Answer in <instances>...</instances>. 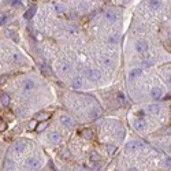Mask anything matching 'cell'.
Instances as JSON below:
<instances>
[{"label": "cell", "mask_w": 171, "mask_h": 171, "mask_svg": "<svg viewBox=\"0 0 171 171\" xmlns=\"http://www.w3.org/2000/svg\"><path fill=\"white\" fill-rule=\"evenodd\" d=\"M84 75L88 78L89 81H99L101 78V73L99 70H96V68H84Z\"/></svg>", "instance_id": "1"}, {"label": "cell", "mask_w": 171, "mask_h": 171, "mask_svg": "<svg viewBox=\"0 0 171 171\" xmlns=\"http://www.w3.org/2000/svg\"><path fill=\"white\" fill-rule=\"evenodd\" d=\"M58 119H59V122H60V125H63L65 127H67V129H73L75 126L74 119H73L68 114H60Z\"/></svg>", "instance_id": "2"}, {"label": "cell", "mask_w": 171, "mask_h": 171, "mask_svg": "<svg viewBox=\"0 0 171 171\" xmlns=\"http://www.w3.org/2000/svg\"><path fill=\"white\" fill-rule=\"evenodd\" d=\"M134 49L138 54H145L148 51V41L145 39H137L134 41Z\"/></svg>", "instance_id": "3"}, {"label": "cell", "mask_w": 171, "mask_h": 171, "mask_svg": "<svg viewBox=\"0 0 171 171\" xmlns=\"http://www.w3.org/2000/svg\"><path fill=\"white\" fill-rule=\"evenodd\" d=\"M25 166L26 167H29V168H33V170H39V168H41L42 161L40 160L39 158L32 156V158H28L25 160Z\"/></svg>", "instance_id": "4"}, {"label": "cell", "mask_w": 171, "mask_h": 171, "mask_svg": "<svg viewBox=\"0 0 171 171\" xmlns=\"http://www.w3.org/2000/svg\"><path fill=\"white\" fill-rule=\"evenodd\" d=\"M60 140H62L60 133L56 132V130H52V132H49L47 134V141L49 144H52V145H58L59 142H60Z\"/></svg>", "instance_id": "5"}, {"label": "cell", "mask_w": 171, "mask_h": 171, "mask_svg": "<svg viewBox=\"0 0 171 171\" xmlns=\"http://www.w3.org/2000/svg\"><path fill=\"white\" fill-rule=\"evenodd\" d=\"M145 127H146L145 118H136L133 120V129H136L137 132H144Z\"/></svg>", "instance_id": "6"}, {"label": "cell", "mask_w": 171, "mask_h": 171, "mask_svg": "<svg viewBox=\"0 0 171 171\" xmlns=\"http://www.w3.org/2000/svg\"><path fill=\"white\" fill-rule=\"evenodd\" d=\"M163 93H164V91L161 89L160 86H153L151 89V97H152V100H160L161 97H163Z\"/></svg>", "instance_id": "7"}, {"label": "cell", "mask_w": 171, "mask_h": 171, "mask_svg": "<svg viewBox=\"0 0 171 171\" xmlns=\"http://www.w3.org/2000/svg\"><path fill=\"white\" fill-rule=\"evenodd\" d=\"M34 86H36V84H34V81H33L32 78H25V80L22 81V91L23 92L33 91V89H34Z\"/></svg>", "instance_id": "8"}, {"label": "cell", "mask_w": 171, "mask_h": 171, "mask_svg": "<svg viewBox=\"0 0 171 171\" xmlns=\"http://www.w3.org/2000/svg\"><path fill=\"white\" fill-rule=\"evenodd\" d=\"M13 152L14 153H16V155H22L23 152H25V149H26V146H25V142H22V141H15L13 144Z\"/></svg>", "instance_id": "9"}, {"label": "cell", "mask_w": 171, "mask_h": 171, "mask_svg": "<svg viewBox=\"0 0 171 171\" xmlns=\"http://www.w3.org/2000/svg\"><path fill=\"white\" fill-rule=\"evenodd\" d=\"M104 19L108 21V22H115V21L118 19V14H116L115 10L110 8V10H107L106 13H104Z\"/></svg>", "instance_id": "10"}, {"label": "cell", "mask_w": 171, "mask_h": 171, "mask_svg": "<svg viewBox=\"0 0 171 171\" xmlns=\"http://www.w3.org/2000/svg\"><path fill=\"white\" fill-rule=\"evenodd\" d=\"M56 70L62 71V73H68L71 71V63L70 62H59L56 63Z\"/></svg>", "instance_id": "11"}, {"label": "cell", "mask_w": 171, "mask_h": 171, "mask_svg": "<svg viewBox=\"0 0 171 171\" xmlns=\"http://www.w3.org/2000/svg\"><path fill=\"white\" fill-rule=\"evenodd\" d=\"M82 85H84V80H82V77H80V75L74 77L70 82V86L73 88V89H81Z\"/></svg>", "instance_id": "12"}, {"label": "cell", "mask_w": 171, "mask_h": 171, "mask_svg": "<svg viewBox=\"0 0 171 171\" xmlns=\"http://www.w3.org/2000/svg\"><path fill=\"white\" fill-rule=\"evenodd\" d=\"M145 111L148 114H152V115H155V114H159L160 112V106L158 103H153V104H148V106L144 107Z\"/></svg>", "instance_id": "13"}, {"label": "cell", "mask_w": 171, "mask_h": 171, "mask_svg": "<svg viewBox=\"0 0 171 171\" xmlns=\"http://www.w3.org/2000/svg\"><path fill=\"white\" fill-rule=\"evenodd\" d=\"M101 108H99V107H94V108H92L91 111H89V119L91 120H94V119H97V118H100L101 116Z\"/></svg>", "instance_id": "14"}, {"label": "cell", "mask_w": 171, "mask_h": 171, "mask_svg": "<svg viewBox=\"0 0 171 171\" xmlns=\"http://www.w3.org/2000/svg\"><path fill=\"white\" fill-rule=\"evenodd\" d=\"M142 75V70L141 68H133V70L129 71V80L133 81V80H137L138 77Z\"/></svg>", "instance_id": "15"}, {"label": "cell", "mask_w": 171, "mask_h": 171, "mask_svg": "<svg viewBox=\"0 0 171 171\" xmlns=\"http://www.w3.org/2000/svg\"><path fill=\"white\" fill-rule=\"evenodd\" d=\"M100 63H101V66L106 67V68H112V59H111V58L101 56V58H100Z\"/></svg>", "instance_id": "16"}, {"label": "cell", "mask_w": 171, "mask_h": 171, "mask_svg": "<svg viewBox=\"0 0 171 171\" xmlns=\"http://www.w3.org/2000/svg\"><path fill=\"white\" fill-rule=\"evenodd\" d=\"M33 14H36V7H34V6L30 7L29 10H28L25 14H23V18H25V19H30V18L33 16Z\"/></svg>", "instance_id": "17"}, {"label": "cell", "mask_w": 171, "mask_h": 171, "mask_svg": "<svg viewBox=\"0 0 171 171\" xmlns=\"http://www.w3.org/2000/svg\"><path fill=\"white\" fill-rule=\"evenodd\" d=\"M119 41H120L119 34H111L110 37H108V42H110V44H118Z\"/></svg>", "instance_id": "18"}, {"label": "cell", "mask_w": 171, "mask_h": 171, "mask_svg": "<svg viewBox=\"0 0 171 171\" xmlns=\"http://www.w3.org/2000/svg\"><path fill=\"white\" fill-rule=\"evenodd\" d=\"M1 104H3L4 107L10 104V96H8L6 92H1Z\"/></svg>", "instance_id": "19"}, {"label": "cell", "mask_w": 171, "mask_h": 171, "mask_svg": "<svg viewBox=\"0 0 171 171\" xmlns=\"http://www.w3.org/2000/svg\"><path fill=\"white\" fill-rule=\"evenodd\" d=\"M81 136L84 137V138H86V140H91L93 134H92V130L91 129H84L82 132H81Z\"/></svg>", "instance_id": "20"}, {"label": "cell", "mask_w": 171, "mask_h": 171, "mask_svg": "<svg viewBox=\"0 0 171 171\" xmlns=\"http://www.w3.org/2000/svg\"><path fill=\"white\" fill-rule=\"evenodd\" d=\"M100 158H101V156L99 155V152H96V151H91V155H89V159H91L92 161H99V160H100Z\"/></svg>", "instance_id": "21"}, {"label": "cell", "mask_w": 171, "mask_h": 171, "mask_svg": "<svg viewBox=\"0 0 171 171\" xmlns=\"http://www.w3.org/2000/svg\"><path fill=\"white\" fill-rule=\"evenodd\" d=\"M54 8H55V11L58 14H62L63 11H65V6L62 3H54Z\"/></svg>", "instance_id": "22"}, {"label": "cell", "mask_w": 171, "mask_h": 171, "mask_svg": "<svg viewBox=\"0 0 171 171\" xmlns=\"http://www.w3.org/2000/svg\"><path fill=\"white\" fill-rule=\"evenodd\" d=\"M148 6L151 7L152 10H159V8L161 7V3H160V1H149Z\"/></svg>", "instance_id": "23"}, {"label": "cell", "mask_w": 171, "mask_h": 171, "mask_svg": "<svg viewBox=\"0 0 171 171\" xmlns=\"http://www.w3.org/2000/svg\"><path fill=\"white\" fill-rule=\"evenodd\" d=\"M116 99H118V101H119L120 104L126 103V97H125V94H123V92H119V93L116 94Z\"/></svg>", "instance_id": "24"}, {"label": "cell", "mask_w": 171, "mask_h": 171, "mask_svg": "<svg viewBox=\"0 0 171 171\" xmlns=\"http://www.w3.org/2000/svg\"><path fill=\"white\" fill-rule=\"evenodd\" d=\"M45 127H47V122H41V123H39V126H37V129H36V130H37L39 133H41Z\"/></svg>", "instance_id": "25"}, {"label": "cell", "mask_w": 171, "mask_h": 171, "mask_svg": "<svg viewBox=\"0 0 171 171\" xmlns=\"http://www.w3.org/2000/svg\"><path fill=\"white\" fill-rule=\"evenodd\" d=\"M37 126H39V123H37V119H36V120H32V122L29 123V129H30V130L37 129Z\"/></svg>", "instance_id": "26"}, {"label": "cell", "mask_w": 171, "mask_h": 171, "mask_svg": "<svg viewBox=\"0 0 171 171\" xmlns=\"http://www.w3.org/2000/svg\"><path fill=\"white\" fill-rule=\"evenodd\" d=\"M10 167H14V163L10 160H6L4 161V168H6V170H10Z\"/></svg>", "instance_id": "27"}, {"label": "cell", "mask_w": 171, "mask_h": 171, "mask_svg": "<svg viewBox=\"0 0 171 171\" xmlns=\"http://www.w3.org/2000/svg\"><path fill=\"white\" fill-rule=\"evenodd\" d=\"M60 155L63 156V158H65V156H66V158H68V156H70V152H68L67 148H65V149H62V151H60Z\"/></svg>", "instance_id": "28"}, {"label": "cell", "mask_w": 171, "mask_h": 171, "mask_svg": "<svg viewBox=\"0 0 171 171\" xmlns=\"http://www.w3.org/2000/svg\"><path fill=\"white\" fill-rule=\"evenodd\" d=\"M51 116V114H45V112H42L41 115L37 116V119H45V118H49Z\"/></svg>", "instance_id": "29"}, {"label": "cell", "mask_w": 171, "mask_h": 171, "mask_svg": "<svg viewBox=\"0 0 171 171\" xmlns=\"http://www.w3.org/2000/svg\"><path fill=\"white\" fill-rule=\"evenodd\" d=\"M107 149H108V153H114V152L116 151V146H114V145H108V146H107Z\"/></svg>", "instance_id": "30"}, {"label": "cell", "mask_w": 171, "mask_h": 171, "mask_svg": "<svg viewBox=\"0 0 171 171\" xmlns=\"http://www.w3.org/2000/svg\"><path fill=\"white\" fill-rule=\"evenodd\" d=\"M7 19H8V16H7V14H1V25H4V23L7 22Z\"/></svg>", "instance_id": "31"}, {"label": "cell", "mask_w": 171, "mask_h": 171, "mask_svg": "<svg viewBox=\"0 0 171 171\" xmlns=\"http://www.w3.org/2000/svg\"><path fill=\"white\" fill-rule=\"evenodd\" d=\"M166 82H167L168 85H171V74H167V75H166Z\"/></svg>", "instance_id": "32"}, {"label": "cell", "mask_w": 171, "mask_h": 171, "mask_svg": "<svg viewBox=\"0 0 171 171\" xmlns=\"http://www.w3.org/2000/svg\"><path fill=\"white\" fill-rule=\"evenodd\" d=\"M0 125H1V126H0V129H1V130H4V129H6V123H4L3 120L0 122Z\"/></svg>", "instance_id": "33"}, {"label": "cell", "mask_w": 171, "mask_h": 171, "mask_svg": "<svg viewBox=\"0 0 171 171\" xmlns=\"http://www.w3.org/2000/svg\"><path fill=\"white\" fill-rule=\"evenodd\" d=\"M126 171H138V168H134V167H130V168H127Z\"/></svg>", "instance_id": "34"}, {"label": "cell", "mask_w": 171, "mask_h": 171, "mask_svg": "<svg viewBox=\"0 0 171 171\" xmlns=\"http://www.w3.org/2000/svg\"><path fill=\"white\" fill-rule=\"evenodd\" d=\"M74 171H84V170H82V168H81V167H77Z\"/></svg>", "instance_id": "35"}]
</instances>
